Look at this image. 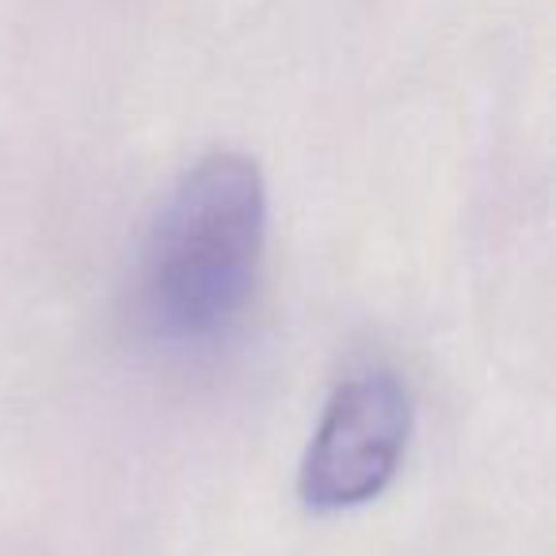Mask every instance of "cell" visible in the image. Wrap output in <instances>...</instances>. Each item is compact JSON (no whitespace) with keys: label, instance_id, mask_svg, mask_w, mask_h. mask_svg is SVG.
<instances>
[{"label":"cell","instance_id":"cell-1","mask_svg":"<svg viewBox=\"0 0 556 556\" xmlns=\"http://www.w3.org/2000/svg\"><path fill=\"white\" fill-rule=\"evenodd\" d=\"M267 232L263 176L248 156L199 161L164 202L146 260L141 313L168 343H210L244 313Z\"/></svg>","mask_w":556,"mask_h":556},{"label":"cell","instance_id":"cell-2","mask_svg":"<svg viewBox=\"0 0 556 556\" xmlns=\"http://www.w3.org/2000/svg\"><path fill=\"white\" fill-rule=\"evenodd\" d=\"M408 434L412 401L396 374L366 370L348 378L305 450L298 477L305 507L348 510L378 500L401 469Z\"/></svg>","mask_w":556,"mask_h":556}]
</instances>
